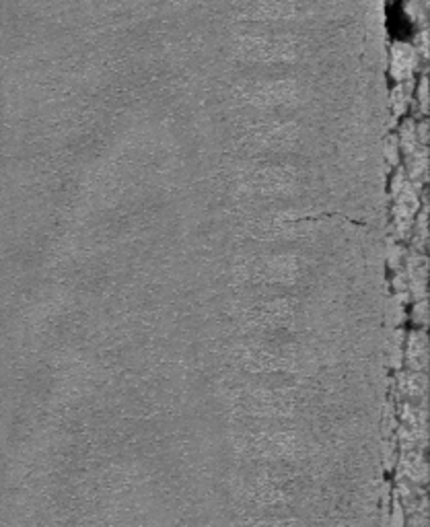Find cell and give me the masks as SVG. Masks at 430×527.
Here are the masks:
<instances>
[{
    "label": "cell",
    "instance_id": "3",
    "mask_svg": "<svg viewBox=\"0 0 430 527\" xmlns=\"http://www.w3.org/2000/svg\"><path fill=\"white\" fill-rule=\"evenodd\" d=\"M414 48L418 50L420 58H426V56H429V29H426V27H420V32L416 33V37H414Z\"/></svg>",
    "mask_w": 430,
    "mask_h": 527
},
{
    "label": "cell",
    "instance_id": "1",
    "mask_svg": "<svg viewBox=\"0 0 430 527\" xmlns=\"http://www.w3.org/2000/svg\"><path fill=\"white\" fill-rule=\"evenodd\" d=\"M420 54L414 48V43L408 41H396L391 46V72L396 78H410L412 72L418 68Z\"/></svg>",
    "mask_w": 430,
    "mask_h": 527
},
{
    "label": "cell",
    "instance_id": "2",
    "mask_svg": "<svg viewBox=\"0 0 430 527\" xmlns=\"http://www.w3.org/2000/svg\"><path fill=\"white\" fill-rule=\"evenodd\" d=\"M403 13L405 17L416 23L418 27H426L429 19V0H403Z\"/></svg>",
    "mask_w": 430,
    "mask_h": 527
}]
</instances>
